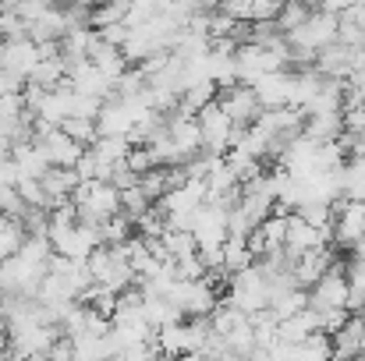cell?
I'll list each match as a JSON object with an SVG mask.
<instances>
[{"instance_id": "2", "label": "cell", "mask_w": 365, "mask_h": 361, "mask_svg": "<svg viewBox=\"0 0 365 361\" xmlns=\"http://www.w3.org/2000/svg\"><path fill=\"white\" fill-rule=\"evenodd\" d=\"M86 269H89V280L114 291V294H124L128 287H135V273L124 258L121 244H100L89 258H86Z\"/></svg>"}, {"instance_id": "31", "label": "cell", "mask_w": 365, "mask_h": 361, "mask_svg": "<svg viewBox=\"0 0 365 361\" xmlns=\"http://www.w3.org/2000/svg\"><path fill=\"white\" fill-rule=\"evenodd\" d=\"M298 216H302L305 224L319 227V231H330V227H334V206H323V202H309V206H302Z\"/></svg>"}, {"instance_id": "24", "label": "cell", "mask_w": 365, "mask_h": 361, "mask_svg": "<svg viewBox=\"0 0 365 361\" xmlns=\"http://www.w3.org/2000/svg\"><path fill=\"white\" fill-rule=\"evenodd\" d=\"M252 262H255V255L248 251L245 238H227L220 244V269H224V273H242Z\"/></svg>"}, {"instance_id": "29", "label": "cell", "mask_w": 365, "mask_h": 361, "mask_svg": "<svg viewBox=\"0 0 365 361\" xmlns=\"http://www.w3.org/2000/svg\"><path fill=\"white\" fill-rule=\"evenodd\" d=\"M344 276H348V312H362V305H365V262H351Z\"/></svg>"}, {"instance_id": "19", "label": "cell", "mask_w": 365, "mask_h": 361, "mask_svg": "<svg viewBox=\"0 0 365 361\" xmlns=\"http://www.w3.org/2000/svg\"><path fill=\"white\" fill-rule=\"evenodd\" d=\"M334 266V255H330V248H316V251H305V255H298L294 262H291V276H294V283L298 287H312L327 269Z\"/></svg>"}, {"instance_id": "8", "label": "cell", "mask_w": 365, "mask_h": 361, "mask_svg": "<svg viewBox=\"0 0 365 361\" xmlns=\"http://www.w3.org/2000/svg\"><path fill=\"white\" fill-rule=\"evenodd\" d=\"M365 238V202L359 199H341L334 202V227H330V241L351 248Z\"/></svg>"}, {"instance_id": "4", "label": "cell", "mask_w": 365, "mask_h": 361, "mask_svg": "<svg viewBox=\"0 0 365 361\" xmlns=\"http://www.w3.org/2000/svg\"><path fill=\"white\" fill-rule=\"evenodd\" d=\"M61 337V330L53 323H11L7 326V340L14 355H25L32 361H43L46 351L53 347V340Z\"/></svg>"}, {"instance_id": "34", "label": "cell", "mask_w": 365, "mask_h": 361, "mask_svg": "<svg viewBox=\"0 0 365 361\" xmlns=\"http://www.w3.org/2000/svg\"><path fill=\"white\" fill-rule=\"evenodd\" d=\"M96 36H100L103 43H110V46H118V50H121V46H124V39H128V25H124V21H118V25L96 28Z\"/></svg>"}, {"instance_id": "22", "label": "cell", "mask_w": 365, "mask_h": 361, "mask_svg": "<svg viewBox=\"0 0 365 361\" xmlns=\"http://www.w3.org/2000/svg\"><path fill=\"white\" fill-rule=\"evenodd\" d=\"M64 82H68V64L61 61V53H46L29 75V85H39V89H57Z\"/></svg>"}, {"instance_id": "39", "label": "cell", "mask_w": 365, "mask_h": 361, "mask_svg": "<svg viewBox=\"0 0 365 361\" xmlns=\"http://www.w3.org/2000/svg\"><path fill=\"white\" fill-rule=\"evenodd\" d=\"M359 315H362V326H365V305H362V312H359Z\"/></svg>"}, {"instance_id": "16", "label": "cell", "mask_w": 365, "mask_h": 361, "mask_svg": "<svg viewBox=\"0 0 365 361\" xmlns=\"http://www.w3.org/2000/svg\"><path fill=\"white\" fill-rule=\"evenodd\" d=\"M153 347L160 358L178 361L181 355L192 351V330H188V319H178V323H167L160 330H153Z\"/></svg>"}, {"instance_id": "6", "label": "cell", "mask_w": 365, "mask_h": 361, "mask_svg": "<svg viewBox=\"0 0 365 361\" xmlns=\"http://www.w3.org/2000/svg\"><path fill=\"white\" fill-rule=\"evenodd\" d=\"M50 266H39V262H29L25 255H7L0 262V291L4 294H32L36 298V287L39 280L46 276Z\"/></svg>"}, {"instance_id": "13", "label": "cell", "mask_w": 365, "mask_h": 361, "mask_svg": "<svg viewBox=\"0 0 365 361\" xmlns=\"http://www.w3.org/2000/svg\"><path fill=\"white\" fill-rule=\"evenodd\" d=\"M327 241H330V231H319V227L305 224L298 213H291V220H287V234H284V251H287L291 262H294L298 255H305V251L327 248Z\"/></svg>"}, {"instance_id": "21", "label": "cell", "mask_w": 365, "mask_h": 361, "mask_svg": "<svg viewBox=\"0 0 365 361\" xmlns=\"http://www.w3.org/2000/svg\"><path fill=\"white\" fill-rule=\"evenodd\" d=\"M334 351L327 333H309L302 344H284V358L287 361H327Z\"/></svg>"}, {"instance_id": "36", "label": "cell", "mask_w": 365, "mask_h": 361, "mask_svg": "<svg viewBox=\"0 0 365 361\" xmlns=\"http://www.w3.org/2000/svg\"><path fill=\"white\" fill-rule=\"evenodd\" d=\"M11 149H14V142H11L7 135H0V159H7V156H11Z\"/></svg>"}, {"instance_id": "35", "label": "cell", "mask_w": 365, "mask_h": 361, "mask_svg": "<svg viewBox=\"0 0 365 361\" xmlns=\"http://www.w3.org/2000/svg\"><path fill=\"white\" fill-rule=\"evenodd\" d=\"M14 184H18V167L7 156V159H0V188H14Z\"/></svg>"}, {"instance_id": "14", "label": "cell", "mask_w": 365, "mask_h": 361, "mask_svg": "<svg viewBox=\"0 0 365 361\" xmlns=\"http://www.w3.org/2000/svg\"><path fill=\"white\" fill-rule=\"evenodd\" d=\"M68 85H71L75 93H82V96L100 100V103H107V100L114 96V82H110L103 71H96L89 61H82V64L68 68Z\"/></svg>"}, {"instance_id": "33", "label": "cell", "mask_w": 365, "mask_h": 361, "mask_svg": "<svg viewBox=\"0 0 365 361\" xmlns=\"http://www.w3.org/2000/svg\"><path fill=\"white\" fill-rule=\"evenodd\" d=\"M284 4L287 0H252V18L248 21H277Z\"/></svg>"}, {"instance_id": "17", "label": "cell", "mask_w": 365, "mask_h": 361, "mask_svg": "<svg viewBox=\"0 0 365 361\" xmlns=\"http://www.w3.org/2000/svg\"><path fill=\"white\" fill-rule=\"evenodd\" d=\"M86 61L96 68V71H103L114 85H118V78H121L124 71H128V61H124V53L118 46H110V43H103L96 32H93V39H89V50H86Z\"/></svg>"}, {"instance_id": "26", "label": "cell", "mask_w": 365, "mask_h": 361, "mask_svg": "<svg viewBox=\"0 0 365 361\" xmlns=\"http://www.w3.org/2000/svg\"><path fill=\"white\" fill-rule=\"evenodd\" d=\"M316 11V4L312 0H287L284 7H280V14H277V32L280 36H287V32H294L309 14Z\"/></svg>"}, {"instance_id": "3", "label": "cell", "mask_w": 365, "mask_h": 361, "mask_svg": "<svg viewBox=\"0 0 365 361\" xmlns=\"http://www.w3.org/2000/svg\"><path fill=\"white\" fill-rule=\"evenodd\" d=\"M224 301L235 305V308H242L245 315L266 308L269 291H266V273H262V266L252 262L242 273H231V287H227V298H224Z\"/></svg>"}, {"instance_id": "30", "label": "cell", "mask_w": 365, "mask_h": 361, "mask_svg": "<svg viewBox=\"0 0 365 361\" xmlns=\"http://www.w3.org/2000/svg\"><path fill=\"white\" fill-rule=\"evenodd\" d=\"M21 238H25V227L18 220H11V216H0V262L18 251Z\"/></svg>"}, {"instance_id": "12", "label": "cell", "mask_w": 365, "mask_h": 361, "mask_svg": "<svg viewBox=\"0 0 365 361\" xmlns=\"http://www.w3.org/2000/svg\"><path fill=\"white\" fill-rule=\"evenodd\" d=\"M39 61H43V46L39 43H32V39H4V50H0V68L4 71H11V75L29 82V75H32V68Z\"/></svg>"}, {"instance_id": "5", "label": "cell", "mask_w": 365, "mask_h": 361, "mask_svg": "<svg viewBox=\"0 0 365 361\" xmlns=\"http://www.w3.org/2000/svg\"><path fill=\"white\" fill-rule=\"evenodd\" d=\"M195 124H199V135H202V152H213V156H224L235 138H238V127L231 124V117L220 110V103H206L199 114H195Z\"/></svg>"}, {"instance_id": "1", "label": "cell", "mask_w": 365, "mask_h": 361, "mask_svg": "<svg viewBox=\"0 0 365 361\" xmlns=\"http://www.w3.org/2000/svg\"><path fill=\"white\" fill-rule=\"evenodd\" d=\"M337 28H341V18L330 14V11H312L294 32H287V50H291V64H312L319 50H327L330 43H337Z\"/></svg>"}, {"instance_id": "25", "label": "cell", "mask_w": 365, "mask_h": 361, "mask_svg": "<svg viewBox=\"0 0 365 361\" xmlns=\"http://www.w3.org/2000/svg\"><path fill=\"white\" fill-rule=\"evenodd\" d=\"M302 308H309V291H305V287H291V291H284L280 298L269 301V312H273L280 323L291 319V315H298Z\"/></svg>"}, {"instance_id": "40", "label": "cell", "mask_w": 365, "mask_h": 361, "mask_svg": "<svg viewBox=\"0 0 365 361\" xmlns=\"http://www.w3.org/2000/svg\"><path fill=\"white\" fill-rule=\"evenodd\" d=\"M156 361H170V358H156Z\"/></svg>"}, {"instance_id": "20", "label": "cell", "mask_w": 365, "mask_h": 361, "mask_svg": "<svg viewBox=\"0 0 365 361\" xmlns=\"http://www.w3.org/2000/svg\"><path fill=\"white\" fill-rule=\"evenodd\" d=\"M330 344H334V351L337 355H344V358H355L359 351H365V326H362V315L359 312H351L348 315V323L330 337Z\"/></svg>"}, {"instance_id": "37", "label": "cell", "mask_w": 365, "mask_h": 361, "mask_svg": "<svg viewBox=\"0 0 365 361\" xmlns=\"http://www.w3.org/2000/svg\"><path fill=\"white\" fill-rule=\"evenodd\" d=\"M4 361H32V358H25V355H14V351H7V358Z\"/></svg>"}, {"instance_id": "9", "label": "cell", "mask_w": 365, "mask_h": 361, "mask_svg": "<svg viewBox=\"0 0 365 361\" xmlns=\"http://www.w3.org/2000/svg\"><path fill=\"white\" fill-rule=\"evenodd\" d=\"M32 145L46 156L50 167H75L78 156L86 152V149H82L75 138H68L61 127H39V131L32 135Z\"/></svg>"}, {"instance_id": "32", "label": "cell", "mask_w": 365, "mask_h": 361, "mask_svg": "<svg viewBox=\"0 0 365 361\" xmlns=\"http://www.w3.org/2000/svg\"><path fill=\"white\" fill-rule=\"evenodd\" d=\"M149 206H153V202L145 199V192H142L138 184H131V188H121V213H128L131 220H135V216H142V213H145Z\"/></svg>"}, {"instance_id": "27", "label": "cell", "mask_w": 365, "mask_h": 361, "mask_svg": "<svg viewBox=\"0 0 365 361\" xmlns=\"http://www.w3.org/2000/svg\"><path fill=\"white\" fill-rule=\"evenodd\" d=\"M160 241H163V251H167V258H170V262L188 258V255H195V251H199V248H195V238H192V231H163Z\"/></svg>"}, {"instance_id": "11", "label": "cell", "mask_w": 365, "mask_h": 361, "mask_svg": "<svg viewBox=\"0 0 365 361\" xmlns=\"http://www.w3.org/2000/svg\"><path fill=\"white\" fill-rule=\"evenodd\" d=\"M71 28H75V25H71V18H68V7L53 4V7H46L39 18L29 21V39L39 43V46H57Z\"/></svg>"}, {"instance_id": "28", "label": "cell", "mask_w": 365, "mask_h": 361, "mask_svg": "<svg viewBox=\"0 0 365 361\" xmlns=\"http://www.w3.org/2000/svg\"><path fill=\"white\" fill-rule=\"evenodd\" d=\"M68 138H75L82 149H89L96 138H100V131H96V120H89V117H68V120H61L57 124Z\"/></svg>"}, {"instance_id": "7", "label": "cell", "mask_w": 365, "mask_h": 361, "mask_svg": "<svg viewBox=\"0 0 365 361\" xmlns=\"http://www.w3.org/2000/svg\"><path fill=\"white\" fill-rule=\"evenodd\" d=\"M309 308L327 312V308H348V276L341 262H334L312 287H309Z\"/></svg>"}, {"instance_id": "15", "label": "cell", "mask_w": 365, "mask_h": 361, "mask_svg": "<svg viewBox=\"0 0 365 361\" xmlns=\"http://www.w3.org/2000/svg\"><path fill=\"white\" fill-rule=\"evenodd\" d=\"M291 82H294L291 71H273V75L255 78L248 89L255 93V100H259L262 110H273V107H287L291 103Z\"/></svg>"}, {"instance_id": "23", "label": "cell", "mask_w": 365, "mask_h": 361, "mask_svg": "<svg viewBox=\"0 0 365 361\" xmlns=\"http://www.w3.org/2000/svg\"><path fill=\"white\" fill-rule=\"evenodd\" d=\"M11 159H14V167H18V181L21 177H43L46 170H50V163H46V156L32 145V142H18L14 149H11Z\"/></svg>"}, {"instance_id": "10", "label": "cell", "mask_w": 365, "mask_h": 361, "mask_svg": "<svg viewBox=\"0 0 365 361\" xmlns=\"http://www.w3.org/2000/svg\"><path fill=\"white\" fill-rule=\"evenodd\" d=\"M217 103H220V110L231 117L235 127H248L252 120L262 114L255 93H252L248 85H242V82H235V85H227V89H217Z\"/></svg>"}, {"instance_id": "18", "label": "cell", "mask_w": 365, "mask_h": 361, "mask_svg": "<svg viewBox=\"0 0 365 361\" xmlns=\"http://www.w3.org/2000/svg\"><path fill=\"white\" fill-rule=\"evenodd\" d=\"M43 192H46V209L61 206V202H71L75 188H78V174L71 167H50L43 177H39Z\"/></svg>"}, {"instance_id": "38", "label": "cell", "mask_w": 365, "mask_h": 361, "mask_svg": "<svg viewBox=\"0 0 365 361\" xmlns=\"http://www.w3.org/2000/svg\"><path fill=\"white\" fill-rule=\"evenodd\" d=\"M351 361H365V351H359V355H355V358H351Z\"/></svg>"}]
</instances>
